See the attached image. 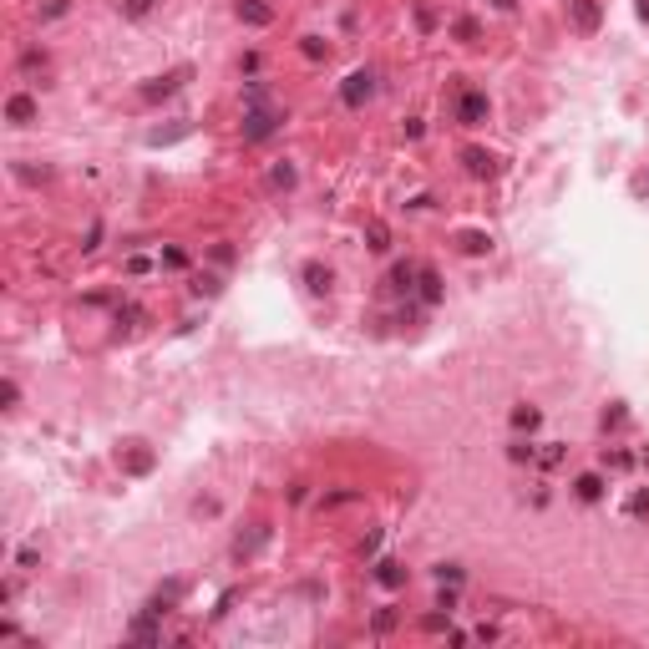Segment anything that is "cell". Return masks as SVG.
<instances>
[{
    "label": "cell",
    "mask_w": 649,
    "mask_h": 649,
    "mask_svg": "<svg viewBox=\"0 0 649 649\" xmlns=\"http://www.w3.org/2000/svg\"><path fill=\"white\" fill-rule=\"evenodd\" d=\"M249 102H254V107H249V117H244V137H249V142H264V137L279 127V112L264 107V92H259V86L249 92Z\"/></svg>",
    "instance_id": "cell-1"
},
{
    "label": "cell",
    "mask_w": 649,
    "mask_h": 649,
    "mask_svg": "<svg viewBox=\"0 0 649 649\" xmlns=\"http://www.w3.org/2000/svg\"><path fill=\"white\" fill-rule=\"evenodd\" d=\"M370 92H375V76H370V71H355V76H345V86H340L345 107H360V102H370Z\"/></svg>",
    "instance_id": "cell-2"
},
{
    "label": "cell",
    "mask_w": 649,
    "mask_h": 649,
    "mask_svg": "<svg viewBox=\"0 0 649 649\" xmlns=\"http://www.w3.org/2000/svg\"><path fill=\"white\" fill-rule=\"evenodd\" d=\"M457 117H462V127H482V122H487V97H482V92H462Z\"/></svg>",
    "instance_id": "cell-3"
},
{
    "label": "cell",
    "mask_w": 649,
    "mask_h": 649,
    "mask_svg": "<svg viewBox=\"0 0 649 649\" xmlns=\"http://www.w3.org/2000/svg\"><path fill=\"white\" fill-rule=\"evenodd\" d=\"M416 279H421V264H396L386 284H391L396 294H411V290H416Z\"/></svg>",
    "instance_id": "cell-4"
},
{
    "label": "cell",
    "mask_w": 649,
    "mask_h": 649,
    "mask_svg": "<svg viewBox=\"0 0 649 649\" xmlns=\"http://www.w3.org/2000/svg\"><path fill=\"white\" fill-rule=\"evenodd\" d=\"M5 117H10V122H31V117H36V97L16 92V97L5 102Z\"/></svg>",
    "instance_id": "cell-5"
},
{
    "label": "cell",
    "mask_w": 649,
    "mask_h": 649,
    "mask_svg": "<svg viewBox=\"0 0 649 649\" xmlns=\"http://www.w3.org/2000/svg\"><path fill=\"white\" fill-rule=\"evenodd\" d=\"M239 16L249 21V25H269V21H274V10H269L264 0H239Z\"/></svg>",
    "instance_id": "cell-6"
},
{
    "label": "cell",
    "mask_w": 649,
    "mask_h": 649,
    "mask_svg": "<svg viewBox=\"0 0 649 649\" xmlns=\"http://www.w3.org/2000/svg\"><path fill=\"white\" fill-rule=\"evenodd\" d=\"M416 294H421V305H436V300H441V279L432 274V269H421V279H416Z\"/></svg>",
    "instance_id": "cell-7"
},
{
    "label": "cell",
    "mask_w": 649,
    "mask_h": 649,
    "mask_svg": "<svg viewBox=\"0 0 649 649\" xmlns=\"http://www.w3.org/2000/svg\"><path fill=\"white\" fill-rule=\"evenodd\" d=\"M574 21H578V31H593L599 25V5L593 0H574Z\"/></svg>",
    "instance_id": "cell-8"
},
{
    "label": "cell",
    "mask_w": 649,
    "mask_h": 649,
    "mask_svg": "<svg viewBox=\"0 0 649 649\" xmlns=\"http://www.w3.org/2000/svg\"><path fill=\"white\" fill-rule=\"evenodd\" d=\"M305 284L315 294H330V269H324V264H305Z\"/></svg>",
    "instance_id": "cell-9"
},
{
    "label": "cell",
    "mask_w": 649,
    "mask_h": 649,
    "mask_svg": "<svg viewBox=\"0 0 649 649\" xmlns=\"http://www.w3.org/2000/svg\"><path fill=\"white\" fill-rule=\"evenodd\" d=\"M178 82H183V71H178V76H163V82H152V86H142V97L158 102V97H167V92H178Z\"/></svg>",
    "instance_id": "cell-10"
},
{
    "label": "cell",
    "mask_w": 649,
    "mask_h": 649,
    "mask_svg": "<svg viewBox=\"0 0 649 649\" xmlns=\"http://www.w3.org/2000/svg\"><path fill=\"white\" fill-rule=\"evenodd\" d=\"M467 167H472L477 178H487V173H492V158H487V152H477V148H472V152H467Z\"/></svg>",
    "instance_id": "cell-11"
},
{
    "label": "cell",
    "mask_w": 649,
    "mask_h": 649,
    "mask_svg": "<svg viewBox=\"0 0 649 649\" xmlns=\"http://www.w3.org/2000/svg\"><path fill=\"white\" fill-rule=\"evenodd\" d=\"M375 578H381L386 589H401V578H406V574H401V563H381V574H375Z\"/></svg>",
    "instance_id": "cell-12"
},
{
    "label": "cell",
    "mask_w": 649,
    "mask_h": 649,
    "mask_svg": "<svg viewBox=\"0 0 649 649\" xmlns=\"http://www.w3.org/2000/svg\"><path fill=\"white\" fill-rule=\"evenodd\" d=\"M578 497H604V482H599V477H578Z\"/></svg>",
    "instance_id": "cell-13"
},
{
    "label": "cell",
    "mask_w": 649,
    "mask_h": 649,
    "mask_svg": "<svg viewBox=\"0 0 649 649\" xmlns=\"http://www.w3.org/2000/svg\"><path fill=\"white\" fill-rule=\"evenodd\" d=\"M512 426H523V432H533V426H538V411H533V406H517V411H512Z\"/></svg>",
    "instance_id": "cell-14"
},
{
    "label": "cell",
    "mask_w": 649,
    "mask_h": 649,
    "mask_svg": "<svg viewBox=\"0 0 649 649\" xmlns=\"http://www.w3.org/2000/svg\"><path fill=\"white\" fill-rule=\"evenodd\" d=\"M305 56H309V61H320V56H330V46H324L320 36H305Z\"/></svg>",
    "instance_id": "cell-15"
},
{
    "label": "cell",
    "mask_w": 649,
    "mask_h": 649,
    "mask_svg": "<svg viewBox=\"0 0 649 649\" xmlns=\"http://www.w3.org/2000/svg\"><path fill=\"white\" fill-rule=\"evenodd\" d=\"M158 0H122V16H148Z\"/></svg>",
    "instance_id": "cell-16"
},
{
    "label": "cell",
    "mask_w": 649,
    "mask_h": 649,
    "mask_svg": "<svg viewBox=\"0 0 649 649\" xmlns=\"http://www.w3.org/2000/svg\"><path fill=\"white\" fill-rule=\"evenodd\" d=\"M462 249H467V254H482V249H487V239H482V233H467Z\"/></svg>",
    "instance_id": "cell-17"
},
{
    "label": "cell",
    "mask_w": 649,
    "mask_h": 649,
    "mask_svg": "<svg viewBox=\"0 0 649 649\" xmlns=\"http://www.w3.org/2000/svg\"><path fill=\"white\" fill-rule=\"evenodd\" d=\"M290 183H294V167H290V163L274 167V188H290Z\"/></svg>",
    "instance_id": "cell-18"
},
{
    "label": "cell",
    "mask_w": 649,
    "mask_h": 649,
    "mask_svg": "<svg viewBox=\"0 0 649 649\" xmlns=\"http://www.w3.org/2000/svg\"><path fill=\"white\" fill-rule=\"evenodd\" d=\"M457 36H462V41H472V36H477V21L462 16V21H457Z\"/></svg>",
    "instance_id": "cell-19"
},
{
    "label": "cell",
    "mask_w": 649,
    "mask_h": 649,
    "mask_svg": "<svg viewBox=\"0 0 649 649\" xmlns=\"http://www.w3.org/2000/svg\"><path fill=\"white\" fill-rule=\"evenodd\" d=\"M366 233H370V249H386V224H370Z\"/></svg>",
    "instance_id": "cell-20"
},
{
    "label": "cell",
    "mask_w": 649,
    "mask_h": 649,
    "mask_svg": "<svg viewBox=\"0 0 649 649\" xmlns=\"http://www.w3.org/2000/svg\"><path fill=\"white\" fill-rule=\"evenodd\" d=\"M629 512H634V517H644V512H649V492H639V497H629Z\"/></svg>",
    "instance_id": "cell-21"
}]
</instances>
